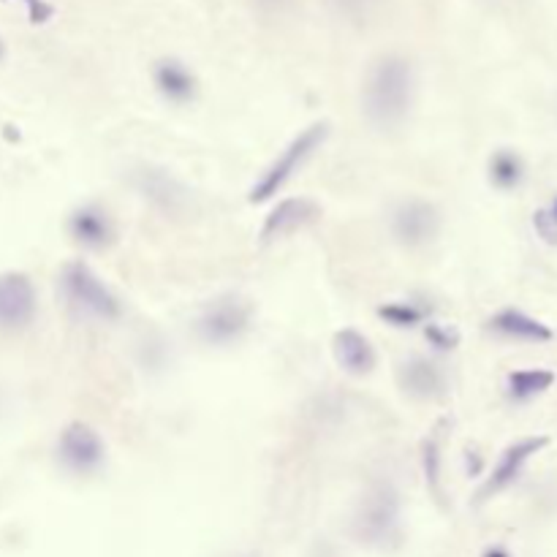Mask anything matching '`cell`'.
I'll return each instance as SVG.
<instances>
[{"mask_svg": "<svg viewBox=\"0 0 557 557\" xmlns=\"http://www.w3.org/2000/svg\"><path fill=\"white\" fill-rule=\"evenodd\" d=\"M318 215H321V210L310 199H302V196L299 199H283L275 210L269 212L267 221L261 226V242H275L283 240V237H291V234H297L305 226H310Z\"/></svg>", "mask_w": 557, "mask_h": 557, "instance_id": "8fae6325", "label": "cell"}, {"mask_svg": "<svg viewBox=\"0 0 557 557\" xmlns=\"http://www.w3.org/2000/svg\"><path fill=\"white\" fill-rule=\"evenodd\" d=\"M158 93L172 104H188L196 96V77L180 60H161L153 71Z\"/></svg>", "mask_w": 557, "mask_h": 557, "instance_id": "2e32d148", "label": "cell"}, {"mask_svg": "<svg viewBox=\"0 0 557 557\" xmlns=\"http://www.w3.org/2000/svg\"><path fill=\"white\" fill-rule=\"evenodd\" d=\"M378 316L397 329H411L427 318V308L416 305V302H386L378 308Z\"/></svg>", "mask_w": 557, "mask_h": 557, "instance_id": "d6986e66", "label": "cell"}, {"mask_svg": "<svg viewBox=\"0 0 557 557\" xmlns=\"http://www.w3.org/2000/svg\"><path fill=\"white\" fill-rule=\"evenodd\" d=\"M250 324H253V305L248 299L226 294L212 299L202 310V316L196 321V332L210 346H231L248 332Z\"/></svg>", "mask_w": 557, "mask_h": 557, "instance_id": "5b68a950", "label": "cell"}, {"mask_svg": "<svg viewBox=\"0 0 557 557\" xmlns=\"http://www.w3.org/2000/svg\"><path fill=\"white\" fill-rule=\"evenodd\" d=\"M134 185L155 210L166 212V215H180L188 207V191L164 169H153V166L139 169L134 174Z\"/></svg>", "mask_w": 557, "mask_h": 557, "instance_id": "9c48e42d", "label": "cell"}, {"mask_svg": "<svg viewBox=\"0 0 557 557\" xmlns=\"http://www.w3.org/2000/svg\"><path fill=\"white\" fill-rule=\"evenodd\" d=\"M356 536L367 541V544H378L384 547L389 541L397 538L400 530V495L394 492L392 484H375L373 490L367 492L365 500L359 503L356 511Z\"/></svg>", "mask_w": 557, "mask_h": 557, "instance_id": "277c9868", "label": "cell"}, {"mask_svg": "<svg viewBox=\"0 0 557 557\" xmlns=\"http://www.w3.org/2000/svg\"><path fill=\"white\" fill-rule=\"evenodd\" d=\"M329 136V123H313L305 131H299L289 145L283 147V153L267 166V172L261 174L259 183L253 185L248 193L250 204H264L272 196H278L291 177L308 164L310 158L316 155V150H321V145L327 142Z\"/></svg>", "mask_w": 557, "mask_h": 557, "instance_id": "7a4b0ae2", "label": "cell"}, {"mask_svg": "<svg viewBox=\"0 0 557 557\" xmlns=\"http://www.w3.org/2000/svg\"><path fill=\"white\" fill-rule=\"evenodd\" d=\"M60 291H63V299H66L68 308L74 310L79 318L115 321L123 313L120 299L112 294V289L98 278L93 269L87 267L85 261H71V264L63 267Z\"/></svg>", "mask_w": 557, "mask_h": 557, "instance_id": "3957f363", "label": "cell"}, {"mask_svg": "<svg viewBox=\"0 0 557 557\" xmlns=\"http://www.w3.org/2000/svg\"><path fill=\"white\" fill-rule=\"evenodd\" d=\"M397 381H400V389L405 394H411L413 400H433L446 386L441 367L430 359H424V356H413V359L403 362Z\"/></svg>", "mask_w": 557, "mask_h": 557, "instance_id": "4fadbf2b", "label": "cell"}, {"mask_svg": "<svg viewBox=\"0 0 557 557\" xmlns=\"http://www.w3.org/2000/svg\"><path fill=\"white\" fill-rule=\"evenodd\" d=\"M20 3H25L28 6V14H30V22L33 25H44V22L55 14V9L49 6L47 0H20Z\"/></svg>", "mask_w": 557, "mask_h": 557, "instance_id": "603a6c76", "label": "cell"}, {"mask_svg": "<svg viewBox=\"0 0 557 557\" xmlns=\"http://www.w3.org/2000/svg\"><path fill=\"white\" fill-rule=\"evenodd\" d=\"M68 234L82 248L101 250L115 237V226H112V218L106 215V210H101L98 204H82L68 215Z\"/></svg>", "mask_w": 557, "mask_h": 557, "instance_id": "7c38bea8", "label": "cell"}, {"mask_svg": "<svg viewBox=\"0 0 557 557\" xmlns=\"http://www.w3.org/2000/svg\"><path fill=\"white\" fill-rule=\"evenodd\" d=\"M427 340H430L438 351H452V348L460 343V335L452 332V329L441 327V324H427Z\"/></svg>", "mask_w": 557, "mask_h": 557, "instance_id": "7402d4cb", "label": "cell"}, {"mask_svg": "<svg viewBox=\"0 0 557 557\" xmlns=\"http://www.w3.org/2000/svg\"><path fill=\"white\" fill-rule=\"evenodd\" d=\"M492 332H498L500 337H509V340H522V343H547L555 337V332L541 324L538 318L522 313V310H500L498 316L490 321Z\"/></svg>", "mask_w": 557, "mask_h": 557, "instance_id": "9a60e30c", "label": "cell"}, {"mask_svg": "<svg viewBox=\"0 0 557 557\" xmlns=\"http://www.w3.org/2000/svg\"><path fill=\"white\" fill-rule=\"evenodd\" d=\"M332 351L340 370H346L348 375H367L373 373L375 367V348L370 346L362 332L356 329H340L332 340Z\"/></svg>", "mask_w": 557, "mask_h": 557, "instance_id": "5bb4252c", "label": "cell"}, {"mask_svg": "<svg viewBox=\"0 0 557 557\" xmlns=\"http://www.w3.org/2000/svg\"><path fill=\"white\" fill-rule=\"evenodd\" d=\"M0 58H3V44H0Z\"/></svg>", "mask_w": 557, "mask_h": 557, "instance_id": "d4e9b609", "label": "cell"}, {"mask_svg": "<svg viewBox=\"0 0 557 557\" xmlns=\"http://www.w3.org/2000/svg\"><path fill=\"white\" fill-rule=\"evenodd\" d=\"M424 473H427L430 487H438V479H441V438L438 435H430L424 443Z\"/></svg>", "mask_w": 557, "mask_h": 557, "instance_id": "44dd1931", "label": "cell"}, {"mask_svg": "<svg viewBox=\"0 0 557 557\" xmlns=\"http://www.w3.org/2000/svg\"><path fill=\"white\" fill-rule=\"evenodd\" d=\"M525 180V164L514 150H498L490 158V183L498 191H514Z\"/></svg>", "mask_w": 557, "mask_h": 557, "instance_id": "e0dca14e", "label": "cell"}, {"mask_svg": "<svg viewBox=\"0 0 557 557\" xmlns=\"http://www.w3.org/2000/svg\"><path fill=\"white\" fill-rule=\"evenodd\" d=\"M555 384L552 370H517L509 375V397L511 400H533L538 394H544L549 386Z\"/></svg>", "mask_w": 557, "mask_h": 557, "instance_id": "ac0fdd59", "label": "cell"}, {"mask_svg": "<svg viewBox=\"0 0 557 557\" xmlns=\"http://www.w3.org/2000/svg\"><path fill=\"white\" fill-rule=\"evenodd\" d=\"M484 557H509V552L506 549H490Z\"/></svg>", "mask_w": 557, "mask_h": 557, "instance_id": "cb8c5ba5", "label": "cell"}, {"mask_svg": "<svg viewBox=\"0 0 557 557\" xmlns=\"http://www.w3.org/2000/svg\"><path fill=\"white\" fill-rule=\"evenodd\" d=\"M413 104V68L400 55L375 60L362 90V109L375 128L389 131L403 123Z\"/></svg>", "mask_w": 557, "mask_h": 557, "instance_id": "6da1fadb", "label": "cell"}, {"mask_svg": "<svg viewBox=\"0 0 557 557\" xmlns=\"http://www.w3.org/2000/svg\"><path fill=\"white\" fill-rule=\"evenodd\" d=\"M547 443L549 438H544V435H533V438H522V441L511 443L509 449L500 454L498 465H495V471L490 473L487 484L481 487V498L487 500L492 498V495L506 490V487H511V484L517 481L519 473H522V468H525V462H528L533 454L541 452Z\"/></svg>", "mask_w": 557, "mask_h": 557, "instance_id": "30bf717a", "label": "cell"}, {"mask_svg": "<svg viewBox=\"0 0 557 557\" xmlns=\"http://www.w3.org/2000/svg\"><path fill=\"white\" fill-rule=\"evenodd\" d=\"M441 229V215L430 202L411 199L403 202L392 215V234L405 248H422L435 240Z\"/></svg>", "mask_w": 557, "mask_h": 557, "instance_id": "52a82bcc", "label": "cell"}, {"mask_svg": "<svg viewBox=\"0 0 557 557\" xmlns=\"http://www.w3.org/2000/svg\"><path fill=\"white\" fill-rule=\"evenodd\" d=\"M533 226H536L538 237L549 245H557V196L552 199V204L541 207L533 215Z\"/></svg>", "mask_w": 557, "mask_h": 557, "instance_id": "ffe728a7", "label": "cell"}, {"mask_svg": "<svg viewBox=\"0 0 557 557\" xmlns=\"http://www.w3.org/2000/svg\"><path fill=\"white\" fill-rule=\"evenodd\" d=\"M58 457L68 471L87 476V473H96L104 465L106 446L90 424L71 422L60 433Z\"/></svg>", "mask_w": 557, "mask_h": 557, "instance_id": "8992f818", "label": "cell"}, {"mask_svg": "<svg viewBox=\"0 0 557 557\" xmlns=\"http://www.w3.org/2000/svg\"><path fill=\"white\" fill-rule=\"evenodd\" d=\"M36 316V289L28 275H0V329L28 327Z\"/></svg>", "mask_w": 557, "mask_h": 557, "instance_id": "ba28073f", "label": "cell"}]
</instances>
